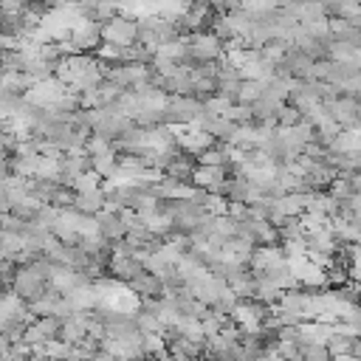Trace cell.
I'll use <instances>...</instances> for the list:
<instances>
[{
  "instance_id": "6da1fadb",
  "label": "cell",
  "mask_w": 361,
  "mask_h": 361,
  "mask_svg": "<svg viewBox=\"0 0 361 361\" xmlns=\"http://www.w3.org/2000/svg\"><path fill=\"white\" fill-rule=\"evenodd\" d=\"M135 31H138V42L147 45V48H152V54H155L158 45L178 39V31H175L172 20H166V17H161V14L138 17V20H135Z\"/></svg>"
},
{
  "instance_id": "7a4b0ae2",
  "label": "cell",
  "mask_w": 361,
  "mask_h": 361,
  "mask_svg": "<svg viewBox=\"0 0 361 361\" xmlns=\"http://www.w3.org/2000/svg\"><path fill=\"white\" fill-rule=\"evenodd\" d=\"M102 42H110V45H118V48H130L138 42V31H135V20L130 17H110L102 23Z\"/></svg>"
},
{
  "instance_id": "3957f363",
  "label": "cell",
  "mask_w": 361,
  "mask_h": 361,
  "mask_svg": "<svg viewBox=\"0 0 361 361\" xmlns=\"http://www.w3.org/2000/svg\"><path fill=\"white\" fill-rule=\"evenodd\" d=\"M76 48V54H93L99 45H102V23L96 20H76L73 28H71V37H68Z\"/></svg>"
},
{
  "instance_id": "277c9868",
  "label": "cell",
  "mask_w": 361,
  "mask_h": 361,
  "mask_svg": "<svg viewBox=\"0 0 361 361\" xmlns=\"http://www.w3.org/2000/svg\"><path fill=\"white\" fill-rule=\"evenodd\" d=\"M68 93V87L59 82V79H42V82H34L28 90H25V102L28 104H34V107H48V104H54L56 99H62Z\"/></svg>"
},
{
  "instance_id": "5b68a950",
  "label": "cell",
  "mask_w": 361,
  "mask_h": 361,
  "mask_svg": "<svg viewBox=\"0 0 361 361\" xmlns=\"http://www.w3.org/2000/svg\"><path fill=\"white\" fill-rule=\"evenodd\" d=\"M93 220H96V234L104 243L113 245V243H118V240L127 237V226H124V220H121L118 212H99Z\"/></svg>"
},
{
  "instance_id": "8992f818",
  "label": "cell",
  "mask_w": 361,
  "mask_h": 361,
  "mask_svg": "<svg viewBox=\"0 0 361 361\" xmlns=\"http://www.w3.org/2000/svg\"><path fill=\"white\" fill-rule=\"evenodd\" d=\"M195 169H197V161H195L192 155L175 149L172 158H169V164H166V169H164L161 175H166V178H172V180H180V183H189V186H192V175H195Z\"/></svg>"
},
{
  "instance_id": "52a82bcc",
  "label": "cell",
  "mask_w": 361,
  "mask_h": 361,
  "mask_svg": "<svg viewBox=\"0 0 361 361\" xmlns=\"http://www.w3.org/2000/svg\"><path fill=\"white\" fill-rule=\"evenodd\" d=\"M104 274L113 276L116 282L127 285L130 279H135L138 274H144V265H141L138 257H113V259L107 262V271H104Z\"/></svg>"
},
{
  "instance_id": "ba28073f",
  "label": "cell",
  "mask_w": 361,
  "mask_h": 361,
  "mask_svg": "<svg viewBox=\"0 0 361 361\" xmlns=\"http://www.w3.org/2000/svg\"><path fill=\"white\" fill-rule=\"evenodd\" d=\"M71 209H73L76 214H85V217H96V214L104 209V192H102V189H93V192H82V195H76V192H73V203H71Z\"/></svg>"
},
{
  "instance_id": "9c48e42d",
  "label": "cell",
  "mask_w": 361,
  "mask_h": 361,
  "mask_svg": "<svg viewBox=\"0 0 361 361\" xmlns=\"http://www.w3.org/2000/svg\"><path fill=\"white\" fill-rule=\"evenodd\" d=\"M135 299H158L161 296V282H158V276L155 274H138L135 279H130L127 285H124Z\"/></svg>"
},
{
  "instance_id": "30bf717a",
  "label": "cell",
  "mask_w": 361,
  "mask_h": 361,
  "mask_svg": "<svg viewBox=\"0 0 361 361\" xmlns=\"http://www.w3.org/2000/svg\"><path fill=\"white\" fill-rule=\"evenodd\" d=\"M223 180H228V169L226 166H197L195 175H192V186L203 189V192L209 186H214V183H223Z\"/></svg>"
},
{
  "instance_id": "8fae6325",
  "label": "cell",
  "mask_w": 361,
  "mask_h": 361,
  "mask_svg": "<svg viewBox=\"0 0 361 361\" xmlns=\"http://www.w3.org/2000/svg\"><path fill=\"white\" fill-rule=\"evenodd\" d=\"M327 353H330V358L333 355H353V358H361V341L358 338H344V336H330L327 338Z\"/></svg>"
},
{
  "instance_id": "7c38bea8",
  "label": "cell",
  "mask_w": 361,
  "mask_h": 361,
  "mask_svg": "<svg viewBox=\"0 0 361 361\" xmlns=\"http://www.w3.org/2000/svg\"><path fill=\"white\" fill-rule=\"evenodd\" d=\"M116 166H118V155H116L113 149H107V152H99V155H90V172H96L102 180L113 178Z\"/></svg>"
},
{
  "instance_id": "4fadbf2b",
  "label": "cell",
  "mask_w": 361,
  "mask_h": 361,
  "mask_svg": "<svg viewBox=\"0 0 361 361\" xmlns=\"http://www.w3.org/2000/svg\"><path fill=\"white\" fill-rule=\"evenodd\" d=\"M299 121H302V113H299L296 107H290V104H279V110H276V116H274V124H276L279 130L296 127Z\"/></svg>"
},
{
  "instance_id": "5bb4252c",
  "label": "cell",
  "mask_w": 361,
  "mask_h": 361,
  "mask_svg": "<svg viewBox=\"0 0 361 361\" xmlns=\"http://www.w3.org/2000/svg\"><path fill=\"white\" fill-rule=\"evenodd\" d=\"M330 149H333V152H358V133H344V130H341V133L333 138Z\"/></svg>"
},
{
  "instance_id": "9a60e30c",
  "label": "cell",
  "mask_w": 361,
  "mask_h": 361,
  "mask_svg": "<svg viewBox=\"0 0 361 361\" xmlns=\"http://www.w3.org/2000/svg\"><path fill=\"white\" fill-rule=\"evenodd\" d=\"M259 93H262V85L259 82H240V90H237V102L234 104H251V102H257L259 99Z\"/></svg>"
},
{
  "instance_id": "2e32d148",
  "label": "cell",
  "mask_w": 361,
  "mask_h": 361,
  "mask_svg": "<svg viewBox=\"0 0 361 361\" xmlns=\"http://www.w3.org/2000/svg\"><path fill=\"white\" fill-rule=\"evenodd\" d=\"M99 186H102V178H99L96 172H85V175L73 178V183H71V192L82 195V192H93V189H99Z\"/></svg>"
},
{
  "instance_id": "e0dca14e",
  "label": "cell",
  "mask_w": 361,
  "mask_h": 361,
  "mask_svg": "<svg viewBox=\"0 0 361 361\" xmlns=\"http://www.w3.org/2000/svg\"><path fill=\"white\" fill-rule=\"evenodd\" d=\"M299 361H330V353L324 344H305L299 347Z\"/></svg>"
},
{
  "instance_id": "ac0fdd59",
  "label": "cell",
  "mask_w": 361,
  "mask_h": 361,
  "mask_svg": "<svg viewBox=\"0 0 361 361\" xmlns=\"http://www.w3.org/2000/svg\"><path fill=\"white\" fill-rule=\"evenodd\" d=\"M90 361H124V358H118V355H113V353H104V350H99Z\"/></svg>"
},
{
  "instance_id": "d6986e66",
  "label": "cell",
  "mask_w": 361,
  "mask_h": 361,
  "mask_svg": "<svg viewBox=\"0 0 361 361\" xmlns=\"http://www.w3.org/2000/svg\"><path fill=\"white\" fill-rule=\"evenodd\" d=\"M330 361H358V358H353V355H333Z\"/></svg>"
},
{
  "instance_id": "ffe728a7",
  "label": "cell",
  "mask_w": 361,
  "mask_h": 361,
  "mask_svg": "<svg viewBox=\"0 0 361 361\" xmlns=\"http://www.w3.org/2000/svg\"><path fill=\"white\" fill-rule=\"evenodd\" d=\"M25 361H48V358H42V355H28Z\"/></svg>"
}]
</instances>
